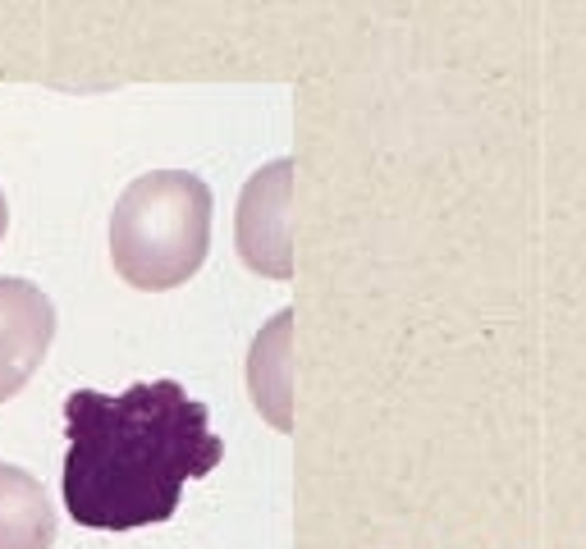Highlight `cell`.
<instances>
[{
    "label": "cell",
    "mask_w": 586,
    "mask_h": 549,
    "mask_svg": "<svg viewBox=\"0 0 586 549\" xmlns=\"http://www.w3.org/2000/svg\"><path fill=\"white\" fill-rule=\"evenodd\" d=\"M56 312L37 284L0 275V403L33 380L37 362L51 348Z\"/></svg>",
    "instance_id": "3"
},
{
    "label": "cell",
    "mask_w": 586,
    "mask_h": 549,
    "mask_svg": "<svg viewBox=\"0 0 586 549\" xmlns=\"http://www.w3.org/2000/svg\"><path fill=\"white\" fill-rule=\"evenodd\" d=\"M211 243V193L198 175L160 170L137 179L115 206L110 252L137 289H175L206 256Z\"/></svg>",
    "instance_id": "2"
},
{
    "label": "cell",
    "mask_w": 586,
    "mask_h": 549,
    "mask_svg": "<svg viewBox=\"0 0 586 549\" xmlns=\"http://www.w3.org/2000/svg\"><path fill=\"white\" fill-rule=\"evenodd\" d=\"M56 513L51 494L33 472L0 463V549H51Z\"/></svg>",
    "instance_id": "4"
},
{
    "label": "cell",
    "mask_w": 586,
    "mask_h": 549,
    "mask_svg": "<svg viewBox=\"0 0 586 549\" xmlns=\"http://www.w3.org/2000/svg\"><path fill=\"white\" fill-rule=\"evenodd\" d=\"M64 513L87 532H137L170 522L183 486L225 458L206 403L175 380L124 394L74 390L64 398Z\"/></svg>",
    "instance_id": "1"
}]
</instances>
